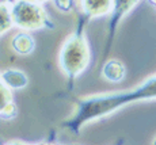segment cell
I'll list each match as a JSON object with an SVG mask.
<instances>
[{
    "mask_svg": "<svg viewBox=\"0 0 156 145\" xmlns=\"http://www.w3.org/2000/svg\"><path fill=\"white\" fill-rule=\"evenodd\" d=\"M4 77L5 80V84L10 87H15V88H19V87H23L26 86V77L22 75V72H18V71H8L5 72Z\"/></svg>",
    "mask_w": 156,
    "mask_h": 145,
    "instance_id": "obj_5",
    "label": "cell"
},
{
    "mask_svg": "<svg viewBox=\"0 0 156 145\" xmlns=\"http://www.w3.org/2000/svg\"><path fill=\"white\" fill-rule=\"evenodd\" d=\"M10 26H11L10 15L5 12V11L0 10V34H2V33H4Z\"/></svg>",
    "mask_w": 156,
    "mask_h": 145,
    "instance_id": "obj_7",
    "label": "cell"
},
{
    "mask_svg": "<svg viewBox=\"0 0 156 145\" xmlns=\"http://www.w3.org/2000/svg\"><path fill=\"white\" fill-rule=\"evenodd\" d=\"M90 58L88 48L82 34H75L65 42L61 50V66L72 77L80 75L87 66Z\"/></svg>",
    "mask_w": 156,
    "mask_h": 145,
    "instance_id": "obj_2",
    "label": "cell"
},
{
    "mask_svg": "<svg viewBox=\"0 0 156 145\" xmlns=\"http://www.w3.org/2000/svg\"><path fill=\"white\" fill-rule=\"evenodd\" d=\"M37 7H33V5H20L19 7H15L14 10V20L18 26L23 27V29H38V27L44 26V20L42 16L40 15L37 10Z\"/></svg>",
    "mask_w": 156,
    "mask_h": 145,
    "instance_id": "obj_3",
    "label": "cell"
},
{
    "mask_svg": "<svg viewBox=\"0 0 156 145\" xmlns=\"http://www.w3.org/2000/svg\"><path fill=\"white\" fill-rule=\"evenodd\" d=\"M10 145H23V144H20V143H14V144H10Z\"/></svg>",
    "mask_w": 156,
    "mask_h": 145,
    "instance_id": "obj_8",
    "label": "cell"
},
{
    "mask_svg": "<svg viewBox=\"0 0 156 145\" xmlns=\"http://www.w3.org/2000/svg\"><path fill=\"white\" fill-rule=\"evenodd\" d=\"M152 98H156V77L145 81L143 86L137 87L132 91L95 96V98H90L79 102L75 117L64 122V126L69 129L71 132L77 133L83 123L88 122V121L107 115V114L113 113L114 110L122 107L126 103H130V102Z\"/></svg>",
    "mask_w": 156,
    "mask_h": 145,
    "instance_id": "obj_1",
    "label": "cell"
},
{
    "mask_svg": "<svg viewBox=\"0 0 156 145\" xmlns=\"http://www.w3.org/2000/svg\"><path fill=\"white\" fill-rule=\"evenodd\" d=\"M154 145H156V138H155V141H154Z\"/></svg>",
    "mask_w": 156,
    "mask_h": 145,
    "instance_id": "obj_9",
    "label": "cell"
},
{
    "mask_svg": "<svg viewBox=\"0 0 156 145\" xmlns=\"http://www.w3.org/2000/svg\"><path fill=\"white\" fill-rule=\"evenodd\" d=\"M103 73L105 77H107L109 80L112 81H118L124 77L125 75V69L119 62L117 61H110L107 65H105L103 68Z\"/></svg>",
    "mask_w": 156,
    "mask_h": 145,
    "instance_id": "obj_4",
    "label": "cell"
},
{
    "mask_svg": "<svg viewBox=\"0 0 156 145\" xmlns=\"http://www.w3.org/2000/svg\"><path fill=\"white\" fill-rule=\"evenodd\" d=\"M11 103V96L10 91L4 87V84L0 81V115H4L5 111H8V108L12 107Z\"/></svg>",
    "mask_w": 156,
    "mask_h": 145,
    "instance_id": "obj_6",
    "label": "cell"
}]
</instances>
